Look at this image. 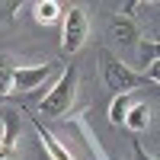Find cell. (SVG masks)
<instances>
[{
  "label": "cell",
  "mask_w": 160,
  "mask_h": 160,
  "mask_svg": "<svg viewBox=\"0 0 160 160\" xmlns=\"http://www.w3.org/2000/svg\"><path fill=\"white\" fill-rule=\"evenodd\" d=\"M77 83H80V71L77 64H68L61 71V77L51 83V90L45 93V99L38 102V112L45 118H64L74 106V96H77Z\"/></svg>",
  "instance_id": "cell-1"
},
{
  "label": "cell",
  "mask_w": 160,
  "mask_h": 160,
  "mask_svg": "<svg viewBox=\"0 0 160 160\" xmlns=\"http://www.w3.org/2000/svg\"><path fill=\"white\" fill-rule=\"evenodd\" d=\"M99 61H102V83H106V90H112L115 96L118 93H135L141 83H148L144 74H138V71H131L128 64H122L109 48H99Z\"/></svg>",
  "instance_id": "cell-2"
},
{
  "label": "cell",
  "mask_w": 160,
  "mask_h": 160,
  "mask_svg": "<svg viewBox=\"0 0 160 160\" xmlns=\"http://www.w3.org/2000/svg\"><path fill=\"white\" fill-rule=\"evenodd\" d=\"M90 38V19L83 7H71L64 13V32H61V51L64 55H77Z\"/></svg>",
  "instance_id": "cell-3"
},
{
  "label": "cell",
  "mask_w": 160,
  "mask_h": 160,
  "mask_svg": "<svg viewBox=\"0 0 160 160\" xmlns=\"http://www.w3.org/2000/svg\"><path fill=\"white\" fill-rule=\"evenodd\" d=\"M58 74L55 64H38V68H13V93H32L38 87H45L51 77Z\"/></svg>",
  "instance_id": "cell-4"
},
{
  "label": "cell",
  "mask_w": 160,
  "mask_h": 160,
  "mask_svg": "<svg viewBox=\"0 0 160 160\" xmlns=\"http://www.w3.org/2000/svg\"><path fill=\"white\" fill-rule=\"evenodd\" d=\"M32 128H35V135H38V144H42V151L51 157V160H77L68 148H64V144L55 138V135H51V131L42 125V118H38V115H32Z\"/></svg>",
  "instance_id": "cell-5"
},
{
  "label": "cell",
  "mask_w": 160,
  "mask_h": 160,
  "mask_svg": "<svg viewBox=\"0 0 160 160\" xmlns=\"http://www.w3.org/2000/svg\"><path fill=\"white\" fill-rule=\"evenodd\" d=\"M122 125L131 128V131H144L151 125V106L148 102H131V109L125 112V122Z\"/></svg>",
  "instance_id": "cell-6"
},
{
  "label": "cell",
  "mask_w": 160,
  "mask_h": 160,
  "mask_svg": "<svg viewBox=\"0 0 160 160\" xmlns=\"http://www.w3.org/2000/svg\"><path fill=\"white\" fill-rule=\"evenodd\" d=\"M109 35L115 38V42H122V45L138 42V29H135V22H131V19H125V16H115V19H112Z\"/></svg>",
  "instance_id": "cell-7"
},
{
  "label": "cell",
  "mask_w": 160,
  "mask_h": 160,
  "mask_svg": "<svg viewBox=\"0 0 160 160\" xmlns=\"http://www.w3.org/2000/svg\"><path fill=\"white\" fill-rule=\"evenodd\" d=\"M131 102H135L131 93H118V96H112V106H109V122L112 125H122L125 122V112L131 109Z\"/></svg>",
  "instance_id": "cell-8"
},
{
  "label": "cell",
  "mask_w": 160,
  "mask_h": 160,
  "mask_svg": "<svg viewBox=\"0 0 160 160\" xmlns=\"http://www.w3.org/2000/svg\"><path fill=\"white\" fill-rule=\"evenodd\" d=\"M32 10H35V22H42V26L58 22V16H61V3H55V0H38Z\"/></svg>",
  "instance_id": "cell-9"
},
{
  "label": "cell",
  "mask_w": 160,
  "mask_h": 160,
  "mask_svg": "<svg viewBox=\"0 0 160 160\" xmlns=\"http://www.w3.org/2000/svg\"><path fill=\"white\" fill-rule=\"evenodd\" d=\"M10 93H13V68H10L3 58H0V96L7 99Z\"/></svg>",
  "instance_id": "cell-10"
},
{
  "label": "cell",
  "mask_w": 160,
  "mask_h": 160,
  "mask_svg": "<svg viewBox=\"0 0 160 160\" xmlns=\"http://www.w3.org/2000/svg\"><path fill=\"white\" fill-rule=\"evenodd\" d=\"M141 61L144 64H157V42H154V38H151V42H148V38L141 42Z\"/></svg>",
  "instance_id": "cell-11"
},
{
  "label": "cell",
  "mask_w": 160,
  "mask_h": 160,
  "mask_svg": "<svg viewBox=\"0 0 160 160\" xmlns=\"http://www.w3.org/2000/svg\"><path fill=\"white\" fill-rule=\"evenodd\" d=\"M0 160H19V151H16V148H7V144H0Z\"/></svg>",
  "instance_id": "cell-12"
},
{
  "label": "cell",
  "mask_w": 160,
  "mask_h": 160,
  "mask_svg": "<svg viewBox=\"0 0 160 160\" xmlns=\"http://www.w3.org/2000/svg\"><path fill=\"white\" fill-rule=\"evenodd\" d=\"M157 64H160V61H157ZM157 64H151V71H144V80H151V83L160 80V68H157Z\"/></svg>",
  "instance_id": "cell-13"
},
{
  "label": "cell",
  "mask_w": 160,
  "mask_h": 160,
  "mask_svg": "<svg viewBox=\"0 0 160 160\" xmlns=\"http://www.w3.org/2000/svg\"><path fill=\"white\" fill-rule=\"evenodd\" d=\"M141 7H144V3H138V0H135V3H125V13H122V16L128 19V16H131V13H135V10H141Z\"/></svg>",
  "instance_id": "cell-14"
},
{
  "label": "cell",
  "mask_w": 160,
  "mask_h": 160,
  "mask_svg": "<svg viewBox=\"0 0 160 160\" xmlns=\"http://www.w3.org/2000/svg\"><path fill=\"white\" fill-rule=\"evenodd\" d=\"M135 154H138V160H157V157H148V154H144V148H141V141H135Z\"/></svg>",
  "instance_id": "cell-15"
},
{
  "label": "cell",
  "mask_w": 160,
  "mask_h": 160,
  "mask_svg": "<svg viewBox=\"0 0 160 160\" xmlns=\"http://www.w3.org/2000/svg\"><path fill=\"white\" fill-rule=\"evenodd\" d=\"M0 99H3V96H0Z\"/></svg>",
  "instance_id": "cell-16"
}]
</instances>
